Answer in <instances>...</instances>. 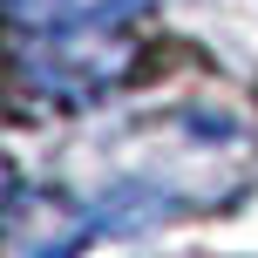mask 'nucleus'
<instances>
[{"label":"nucleus","instance_id":"obj_1","mask_svg":"<svg viewBox=\"0 0 258 258\" xmlns=\"http://www.w3.org/2000/svg\"><path fill=\"white\" fill-rule=\"evenodd\" d=\"M258 183V136L224 109H143L95 136L34 183L14 177V258H75L95 238H136L177 218L231 211Z\"/></svg>","mask_w":258,"mask_h":258},{"label":"nucleus","instance_id":"obj_2","mask_svg":"<svg viewBox=\"0 0 258 258\" xmlns=\"http://www.w3.org/2000/svg\"><path fill=\"white\" fill-rule=\"evenodd\" d=\"M150 0H14V82L27 102H95L129 75Z\"/></svg>","mask_w":258,"mask_h":258}]
</instances>
